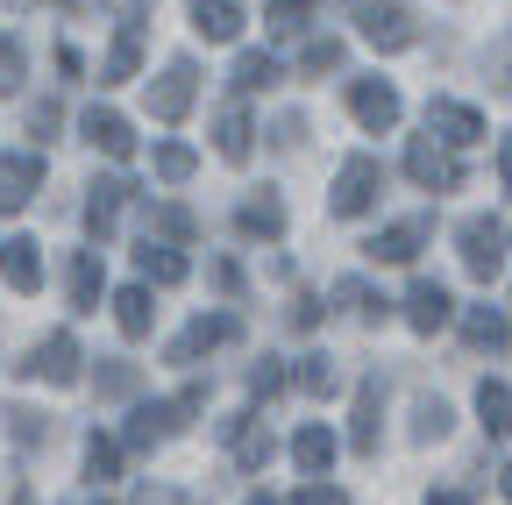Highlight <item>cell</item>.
<instances>
[{
  "label": "cell",
  "instance_id": "10",
  "mask_svg": "<svg viewBox=\"0 0 512 505\" xmlns=\"http://www.w3.org/2000/svg\"><path fill=\"white\" fill-rule=\"evenodd\" d=\"M79 363H86V356H79V342H72V335H64V328H57V335H43V349H36V363H22V370H36V377H50V385H72V377H79Z\"/></svg>",
  "mask_w": 512,
  "mask_h": 505
},
{
  "label": "cell",
  "instance_id": "17",
  "mask_svg": "<svg viewBox=\"0 0 512 505\" xmlns=\"http://www.w3.org/2000/svg\"><path fill=\"white\" fill-rule=\"evenodd\" d=\"M114 321H121V335H128V342H136V335H150V321H157L150 285H121V292H114Z\"/></svg>",
  "mask_w": 512,
  "mask_h": 505
},
{
  "label": "cell",
  "instance_id": "22",
  "mask_svg": "<svg viewBox=\"0 0 512 505\" xmlns=\"http://www.w3.org/2000/svg\"><path fill=\"white\" fill-rule=\"evenodd\" d=\"M136 264H143L150 285H178V278H185V257H178V249H164V242H143Z\"/></svg>",
  "mask_w": 512,
  "mask_h": 505
},
{
  "label": "cell",
  "instance_id": "36",
  "mask_svg": "<svg viewBox=\"0 0 512 505\" xmlns=\"http://www.w3.org/2000/svg\"><path fill=\"white\" fill-rule=\"evenodd\" d=\"M93 385H100L107 399H128V392H136V370H128V363H107V370L93 377Z\"/></svg>",
  "mask_w": 512,
  "mask_h": 505
},
{
  "label": "cell",
  "instance_id": "25",
  "mask_svg": "<svg viewBox=\"0 0 512 505\" xmlns=\"http://www.w3.org/2000/svg\"><path fill=\"white\" fill-rule=\"evenodd\" d=\"M114 470H121V441H114V434H86V477L107 484Z\"/></svg>",
  "mask_w": 512,
  "mask_h": 505
},
{
  "label": "cell",
  "instance_id": "41",
  "mask_svg": "<svg viewBox=\"0 0 512 505\" xmlns=\"http://www.w3.org/2000/svg\"><path fill=\"white\" fill-rule=\"evenodd\" d=\"M299 505H349V498H342L335 484H306V491H299Z\"/></svg>",
  "mask_w": 512,
  "mask_h": 505
},
{
  "label": "cell",
  "instance_id": "3",
  "mask_svg": "<svg viewBox=\"0 0 512 505\" xmlns=\"http://www.w3.org/2000/svg\"><path fill=\"white\" fill-rule=\"evenodd\" d=\"M192 406H200V392L164 399V406H136V420H128V449H157L171 427H185V413H192Z\"/></svg>",
  "mask_w": 512,
  "mask_h": 505
},
{
  "label": "cell",
  "instance_id": "45",
  "mask_svg": "<svg viewBox=\"0 0 512 505\" xmlns=\"http://www.w3.org/2000/svg\"><path fill=\"white\" fill-rule=\"evenodd\" d=\"M498 484H505V498H512V463H505V477H498Z\"/></svg>",
  "mask_w": 512,
  "mask_h": 505
},
{
  "label": "cell",
  "instance_id": "42",
  "mask_svg": "<svg viewBox=\"0 0 512 505\" xmlns=\"http://www.w3.org/2000/svg\"><path fill=\"white\" fill-rule=\"evenodd\" d=\"M136 505H185V498H178V491H143Z\"/></svg>",
  "mask_w": 512,
  "mask_h": 505
},
{
  "label": "cell",
  "instance_id": "11",
  "mask_svg": "<svg viewBox=\"0 0 512 505\" xmlns=\"http://www.w3.org/2000/svg\"><path fill=\"white\" fill-rule=\"evenodd\" d=\"M0 271H8V285H15V292H36V285H43V249H36V235L0 242Z\"/></svg>",
  "mask_w": 512,
  "mask_h": 505
},
{
  "label": "cell",
  "instance_id": "39",
  "mask_svg": "<svg viewBox=\"0 0 512 505\" xmlns=\"http://www.w3.org/2000/svg\"><path fill=\"white\" fill-rule=\"evenodd\" d=\"M157 228H164V235H192V214H185V207H157Z\"/></svg>",
  "mask_w": 512,
  "mask_h": 505
},
{
  "label": "cell",
  "instance_id": "9",
  "mask_svg": "<svg viewBox=\"0 0 512 505\" xmlns=\"http://www.w3.org/2000/svg\"><path fill=\"white\" fill-rule=\"evenodd\" d=\"M36 185H43V157H0V214L29 207Z\"/></svg>",
  "mask_w": 512,
  "mask_h": 505
},
{
  "label": "cell",
  "instance_id": "4",
  "mask_svg": "<svg viewBox=\"0 0 512 505\" xmlns=\"http://www.w3.org/2000/svg\"><path fill=\"white\" fill-rule=\"evenodd\" d=\"M356 22H363V36H370L377 50H406V43L420 36V29H413V15L399 8V0H370V8H363Z\"/></svg>",
  "mask_w": 512,
  "mask_h": 505
},
{
  "label": "cell",
  "instance_id": "14",
  "mask_svg": "<svg viewBox=\"0 0 512 505\" xmlns=\"http://www.w3.org/2000/svg\"><path fill=\"white\" fill-rule=\"evenodd\" d=\"M242 328L228 321V313H214V321H192L178 342H171V363H192V356H200V349H221V342H235Z\"/></svg>",
  "mask_w": 512,
  "mask_h": 505
},
{
  "label": "cell",
  "instance_id": "19",
  "mask_svg": "<svg viewBox=\"0 0 512 505\" xmlns=\"http://www.w3.org/2000/svg\"><path fill=\"white\" fill-rule=\"evenodd\" d=\"M406 321H413L420 335H434V328L448 321V292H441L434 278H420V285H413V299H406Z\"/></svg>",
  "mask_w": 512,
  "mask_h": 505
},
{
  "label": "cell",
  "instance_id": "5",
  "mask_svg": "<svg viewBox=\"0 0 512 505\" xmlns=\"http://www.w3.org/2000/svg\"><path fill=\"white\" fill-rule=\"evenodd\" d=\"M406 178L413 185H427V193H456V185H463V171H456V157H448V150H434L427 136L406 150Z\"/></svg>",
  "mask_w": 512,
  "mask_h": 505
},
{
  "label": "cell",
  "instance_id": "30",
  "mask_svg": "<svg viewBox=\"0 0 512 505\" xmlns=\"http://www.w3.org/2000/svg\"><path fill=\"white\" fill-rule=\"evenodd\" d=\"M463 335H470V342H505V313L470 306V313H463Z\"/></svg>",
  "mask_w": 512,
  "mask_h": 505
},
{
  "label": "cell",
  "instance_id": "20",
  "mask_svg": "<svg viewBox=\"0 0 512 505\" xmlns=\"http://www.w3.org/2000/svg\"><path fill=\"white\" fill-rule=\"evenodd\" d=\"M136 57H143V36L121 29L114 50H107V65H100V86H128V79H136Z\"/></svg>",
  "mask_w": 512,
  "mask_h": 505
},
{
  "label": "cell",
  "instance_id": "33",
  "mask_svg": "<svg viewBox=\"0 0 512 505\" xmlns=\"http://www.w3.org/2000/svg\"><path fill=\"white\" fill-rule=\"evenodd\" d=\"M413 434H420V441H441V434H448V406H441V399H420V413H413Z\"/></svg>",
  "mask_w": 512,
  "mask_h": 505
},
{
  "label": "cell",
  "instance_id": "7",
  "mask_svg": "<svg viewBox=\"0 0 512 505\" xmlns=\"http://www.w3.org/2000/svg\"><path fill=\"white\" fill-rule=\"evenodd\" d=\"M192 93H200V72H192L185 57H178V65L150 86V114H157V121H178V114L192 107Z\"/></svg>",
  "mask_w": 512,
  "mask_h": 505
},
{
  "label": "cell",
  "instance_id": "2",
  "mask_svg": "<svg viewBox=\"0 0 512 505\" xmlns=\"http://www.w3.org/2000/svg\"><path fill=\"white\" fill-rule=\"evenodd\" d=\"M505 221H491V214H477V221H463V264H470V278H498L505 271Z\"/></svg>",
  "mask_w": 512,
  "mask_h": 505
},
{
  "label": "cell",
  "instance_id": "13",
  "mask_svg": "<svg viewBox=\"0 0 512 505\" xmlns=\"http://www.w3.org/2000/svg\"><path fill=\"white\" fill-rule=\"evenodd\" d=\"M121 207H128V178H93L86 185V228L93 235H107L121 221Z\"/></svg>",
  "mask_w": 512,
  "mask_h": 505
},
{
  "label": "cell",
  "instance_id": "26",
  "mask_svg": "<svg viewBox=\"0 0 512 505\" xmlns=\"http://www.w3.org/2000/svg\"><path fill=\"white\" fill-rule=\"evenodd\" d=\"M214 143H221V157H228V164H242V157H249V114H242V107H228V114H221Z\"/></svg>",
  "mask_w": 512,
  "mask_h": 505
},
{
  "label": "cell",
  "instance_id": "6",
  "mask_svg": "<svg viewBox=\"0 0 512 505\" xmlns=\"http://www.w3.org/2000/svg\"><path fill=\"white\" fill-rule=\"evenodd\" d=\"M349 114L377 136V129H392V121H399V93L384 86V79H356V86H349Z\"/></svg>",
  "mask_w": 512,
  "mask_h": 505
},
{
  "label": "cell",
  "instance_id": "32",
  "mask_svg": "<svg viewBox=\"0 0 512 505\" xmlns=\"http://www.w3.org/2000/svg\"><path fill=\"white\" fill-rule=\"evenodd\" d=\"M335 306H349V313H384V299H370L363 278H342V285H335Z\"/></svg>",
  "mask_w": 512,
  "mask_h": 505
},
{
  "label": "cell",
  "instance_id": "28",
  "mask_svg": "<svg viewBox=\"0 0 512 505\" xmlns=\"http://www.w3.org/2000/svg\"><path fill=\"white\" fill-rule=\"evenodd\" d=\"M242 228H249V235H285V207H278L271 193L249 200V207H242Z\"/></svg>",
  "mask_w": 512,
  "mask_h": 505
},
{
  "label": "cell",
  "instance_id": "35",
  "mask_svg": "<svg viewBox=\"0 0 512 505\" xmlns=\"http://www.w3.org/2000/svg\"><path fill=\"white\" fill-rule=\"evenodd\" d=\"M299 65H306L313 79H320V72H335V65H342V43H335V36H320V43H306V57H299Z\"/></svg>",
  "mask_w": 512,
  "mask_h": 505
},
{
  "label": "cell",
  "instance_id": "8",
  "mask_svg": "<svg viewBox=\"0 0 512 505\" xmlns=\"http://www.w3.org/2000/svg\"><path fill=\"white\" fill-rule=\"evenodd\" d=\"M79 136H86V143H93L100 157H128V150H136V129H128V121H121L114 107H86Z\"/></svg>",
  "mask_w": 512,
  "mask_h": 505
},
{
  "label": "cell",
  "instance_id": "24",
  "mask_svg": "<svg viewBox=\"0 0 512 505\" xmlns=\"http://www.w3.org/2000/svg\"><path fill=\"white\" fill-rule=\"evenodd\" d=\"M377 413H384V399H377V385H363L356 392V427H349V441H356L363 456L377 449Z\"/></svg>",
  "mask_w": 512,
  "mask_h": 505
},
{
  "label": "cell",
  "instance_id": "15",
  "mask_svg": "<svg viewBox=\"0 0 512 505\" xmlns=\"http://www.w3.org/2000/svg\"><path fill=\"white\" fill-rule=\"evenodd\" d=\"M292 463H299L306 477H328V463H335V434L320 427V420H306V427L292 434Z\"/></svg>",
  "mask_w": 512,
  "mask_h": 505
},
{
  "label": "cell",
  "instance_id": "46",
  "mask_svg": "<svg viewBox=\"0 0 512 505\" xmlns=\"http://www.w3.org/2000/svg\"><path fill=\"white\" fill-rule=\"evenodd\" d=\"M249 505H278V498H249Z\"/></svg>",
  "mask_w": 512,
  "mask_h": 505
},
{
  "label": "cell",
  "instance_id": "18",
  "mask_svg": "<svg viewBox=\"0 0 512 505\" xmlns=\"http://www.w3.org/2000/svg\"><path fill=\"white\" fill-rule=\"evenodd\" d=\"M420 235H427V221H399V228H384V235L370 242V257H377V264H413V257H420Z\"/></svg>",
  "mask_w": 512,
  "mask_h": 505
},
{
  "label": "cell",
  "instance_id": "29",
  "mask_svg": "<svg viewBox=\"0 0 512 505\" xmlns=\"http://www.w3.org/2000/svg\"><path fill=\"white\" fill-rule=\"evenodd\" d=\"M235 86H242V93H264V86H278V65H271L264 50H249L242 65H235Z\"/></svg>",
  "mask_w": 512,
  "mask_h": 505
},
{
  "label": "cell",
  "instance_id": "27",
  "mask_svg": "<svg viewBox=\"0 0 512 505\" xmlns=\"http://www.w3.org/2000/svg\"><path fill=\"white\" fill-rule=\"evenodd\" d=\"M306 15H313V0H271V8H264V29H271V36H299Z\"/></svg>",
  "mask_w": 512,
  "mask_h": 505
},
{
  "label": "cell",
  "instance_id": "44",
  "mask_svg": "<svg viewBox=\"0 0 512 505\" xmlns=\"http://www.w3.org/2000/svg\"><path fill=\"white\" fill-rule=\"evenodd\" d=\"M427 505H463V491H434V498H427Z\"/></svg>",
  "mask_w": 512,
  "mask_h": 505
},
{
  "label": "cell",
  "instance_id": "37",
  "mask_svg": "<svg viewBox=\"0 0 512 505\" xmlns=\"http://www.w3.org/2000/svg\"><path fill=\"white\" fill-rule=\"evenodd\" d=\"M249 392H256V399H271V392H285V370H278V363L264 356V363L249 370Z\"/></svg>",
  "mask_w": 512,
  "mask_h": 505
},
{
  "label": "cell",
  "instance_id": "43",
  "mask_svg": "<svg viewBox=\"0 0 512 505\" xmlns=\"http://www.w3.org/2000/svg\"><path fill=\"white\" fill-rule=\"evenodd\" d=\"M498 171H505V193H512V136H505V150H498Z\"/></svg>",
  "mask_w": 512,
  "mask_h": 505
},
{
  "label": "cell",
  "instance_id": "12",
  "mask_svg": "<svg viewBox=\"0 0 512 505\" xmlns=\"http://www.w3.org/2000/svg\"><path fill=\"white\" fill-rule=\"evenodd\" d=\"M427 129H441L448 143H477L484 136V114L463 100H427Z\"/></svg>",
  "mask_w": 512,
  "mask_h": 505
},
{
  "label": "cell",
  "instance_id": "40",
  "mask_svg": "<svg viewBox=\"0 0 512 505\" xmlns=\"http://www.w3.org/2000/svg\"><path fill=\"white\" fill-rule=\"evenodd\" d=\"M8 420H15V441H43V434H50L43 413H8Z\"/></svg>",
  "mask_w": 512,
  "mask_h": 505
},
{
  "label": "cell",
  "instance_id": "47",
  "mask_svg": "<svg viewBox=\"0 0 512 505\" xmlns=\"http://www.w3.org/2000/svg\"><path fill=\"white\" fill-rule=\"evenodd\" d=\"M79 505H107V498H79Z\"/></svg>",
  "mask_w": 512,
  "mask_h": 505
},
{
  "label": "cell",
  "instance_id": "23",
  "mask_svg": "<svg viewBox=\"0 0 512 505\" xmlns=\"http://www.w3.org/2000/svg\"><path fill=\"white\" fill-rule=\"evenodd\" d=\"M100 292H107V271H100L93 249H79V257H72V306H93Z\"/></svg>",
  "mask_w": 512,
  "mask_h": 505
},
{
  "label": "cell",
  "instance_id": "16",
  "mask_svg": "<svg viewBox=\"0 0 512 505\" xmlns=\"http://www.w3.org/2000/svg\"><path fill=\"white\" fill-rule=\"evenodd\" d=\"M185 8H192V29H200L207 43H235V36H242L235 0H185Z\"/></svg>",
  "mask_w": 512,
  "mask_h": 505
},
{
  "label": "cell",
  "instance_id": "31",
  "mask_svg": "<svg viewBox=\"0 0 512 505\" xmlns=\"http://www.w3.org/2000/svg\"><path fill=\"white\" fill-rule=\"evenodd\" d=\"M157 178H164V185H185V178H192V150H185V143H164V150H157Z\"/></svg>",
  "mask_w": 512,
  "mask_h": 505
},
{
  "label": "cell",
  "instance_id": "34",
  "mask_svg": "<svg viewBox=\"0 0 512 505\" xmlns=\"http://www.w3.org/2000/svg\"><path fill=\"white\" fill-rule=\"evenodd\" d=\"M22 86V43L15 36H0V100H8Z\"/></svg>",
  "mask_w": 512,
  "mask_h": 505
},
{
  "label": "cell",
  "instance_id": "21",
  "mask_svg": "<svg viewBox=\"0 0 512 505\" xmlns=\"http://www.w3.org/2000/svg\"><path fill=\"white\" fill-rule=\"evenodd\" d=\"M477 413H484V434H512V385L484 377V385H477Z\"/></svg>",
  "mask_w": 512,
  "mask_h": 505
},
{
  "label": "cell",
  "instance_id": "38",
  "mask_svg": "<svg viewBox=\"0 0 512 505\" xmlns=\"http://www.w3.org/2000/svg\"><path fill=\"white\" fill-rule=\"evenodd\" d=\"M292 377H299V385H306V392H328V385H335V370H328V363H320V356H306V363H299Z\"/></svg>",
  "mask_w": 512,
  "mask_h": 505
},
{
  "label": "cell",
  "instance_id": "1",
  "mask_svg": "<svg viewBox=\"0 0 512 505\" xmlns=\"http://www.w3.org/2000/svg\"><path fill=\"white\" fill-rule=\"evenodd\" d=\"M377 193H384V171H377V157H349V164L335 171V214H342V221L370 214V207H377Z\"/></svg>",
  "mask_w": 512,
  "mask_h": 505
}]
</instances>
